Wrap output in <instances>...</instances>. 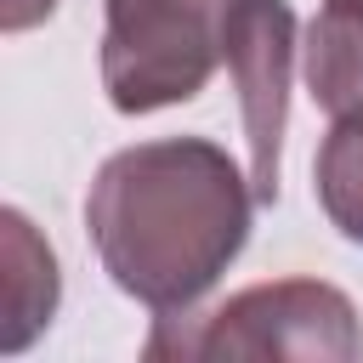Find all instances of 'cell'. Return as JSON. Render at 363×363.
Instances as JSON below:
<instances>
[{
  "instance_id": "obj_1",
  "label": "cell",
  "mask_w": 363,
  "mask_h": 363,
  "mask_svg": "<svg viewBox=\"0 0 363 363\" xmlns=\"http://www.w3.org/2000/svg\"><path fill=\"white\" fill-rule=\"evenodd\" d=\"M255 187L204 136H159L113 153L85 199L102 272L159 318H187L250 238Z\"/></svg>"
},
{
  "instance_id": "obj_2",
  "label": "cell",
  "mask_w": 363,
  "mask_h": 363,
  "mask_svg": "<svg viewBox=\"0 0 363 363\" xmlns=\"http://www.w3.org/2000/svg\"><path fill=\"white\" fill-rule=\"evenodd\" d=\"M147 357H318L352 363L363 357L357 306L323 278H272L238 289L210 318H193L182 335L159 329Z\"/></svg>"
},
{
  "instance_id": "obj_3",
  "label": "cell",
  "mask_w": 363,
  "mask_h": 363,
  "mask_svg": "<svg viewBox=\"0 0 363 363\" xmlns=\"http://www.w3.org/2000/svg\"><path fill=\"white\" fill-rule=\"evenodd\" d=\"M233 0H108L102 91L119 113L193 102L221 68V23Z\"/></svg>"
},
{
  "instance_id": "obj_4",
  "label": "cell",
  "mask_w": 363,
  "mask_h": 363,
  "mask_svg": "<svg viewBox=\"0 0 363 363\" xmlns=\"http://www.w3.org/2000/svg\"><path fill=\"white\" fill-rule=\"evenodd\" d=\"M221 62L244 102L255 204H278V147H284V125H289V74H295L289 0H233V11L221 23Z\"/></svg>"
},
{
  "instance_id": "obj_5",
  "label": "cell",
  "mask_w": 363,
  "mask_h": 363,
  "mask_svg": "<svg viewBox=\"0 0 363 363\" xmlns=\"http://www.w3.org/2000/svg\"><path fill=\"white\" fill-rule=\"evenodd\" d=\"M0 261H6V284H0V352H23L57 312L62 278H57V255L51 244L34 233V221L23 210H0Z\"/></svg>"
},
{
  "instance_id": "obj_6",
  "label": "cell",
  "mask_w": 363,
  "mask_h": 363,
  "mask_svg": "<svg viewBox=\"0 0 363 363\" xmlns=\"http://www.w3.org/2000/svg\"><path fill=\"white\" fill-rule=\"evenodd\" d=\"M306 91L318 108L346 113L363 102V0H323L306 28Z\"/></svg>"
},
{
  "instance_id": "obj_7",
  "label": "cell",
  "mask_w": 363,
  "mask_h": 363,
  "mask_svg": "<svg viewBox=\"0 0 363 363\" xmlns=\"http://www.w3.org/2000/svg\"><path fill=\"white\" fill-rule=\"evenodd\" d=\"M318 204L352 244H363V102L335 113L318 147Z\"/></svg>"
},
{
  "instance_id": "obj_8",
  "label": "cell",
  "mask_w": 363,
  "mask_h": 363,
  "mask_svg": "<svg viewBox=\"0 0 363 363\" xmlns=\"http://www.w3.org/2000/svg\"><path fill=\"white\" fill-rule=\"evenodd\" d=\"M51 11H57V0H0V28L6 34H23V28L45 23Z\"/></svg>"
}]
</instances>
